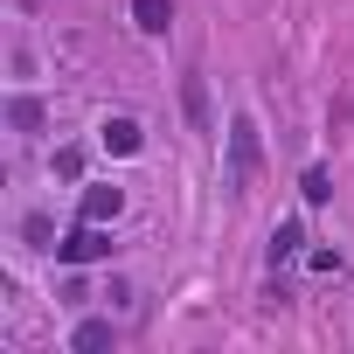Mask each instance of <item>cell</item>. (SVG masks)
I'll list each match as a JSON object with an SVG mask.
<instances>
[{
	"label": "cell",
	"instance_id": "3",
	"mask_svg": "<svg viewBox=\"0 0 354 354\" xmlns=\"http://www.w3.org/2000/svg\"><path fill=\"white\" fill-rule=\"evenodd\" d=\"M97 146H104V153H111V160H132V153H139V146H146V125H139V118H132V111H111V118H104V125H97Z\"/></svg>",
	"mask_w": 354,
	"mask_h": 354
},
{
	"label": "cell",
	"instance_id": "12",
	"mask_svg": "<svg viewBox=\"0 0 354 354\" xmlns=\"http://www.w3.org/2000/svg\"><path fill=\"white\" fill-rule=\"evenodd\" d=\"M56 174H70V181H77V174H84V153H77V146H63V153H56Z\"/></svg>",
	"mask_w": 354,
	"mask_h": 354
},
{
	"label": "cell",
	"instance_id": "1",
	"mask_svg": "<svg viewBox=\"0 0 354 354\" xmlns=\"http://www.w3.org/2000/svg\"><path fill=\"white\" fill-rule=\"evenodd\" d=\"M257 167H264L257 118H250V111H236V118H230V174H223V181H230V195H243V188L257 181Z\"/></svg>",
	"mask_w": 354,
	"mask_h": 354
},
{
	"label": "cell",
	"instance_id": "2",
	"mask_svg": "<svg viewBox=\"0 0 354 354\" xmlns=\"http://www.w3.org/2000/svg\"><path fill=\"white\" fill-rule=\"evenodd\" d=\"M118 243H111V230L104 223H77L70 236H56V264H104Z\"/></svg>",
	"mask_w": 354,
	"mask_h": 354
},
{
	"label": "cell",
	"instance_id": "6",
	"mask_svg": "<svg viewBox=\"0 0 354 354\" xmlns=\"http://www.w3.org/2000/svg\"><path fill=\"white\" fill-rule=\"evenodd\" d=\"M8 125H15L21 139H35V132L49 125V104H42L35 91H15V97H8Z\"/></svg>",
	"mask_w": 354,
	"mask_h": 354
},
{
	"label": "cell",
	"instance_id": "7",
	"mask_svg": "<svg viewBox=\"0 0 354 354\" xmlns=\"http://www.w3.org/2000/svg\"><path fill=\"white\" fill-rule=\"evenodd\" d=\"M264 257H271V271H278V264H292V257H306V223H278V230H271V243H264Z\"/></svg>",
	"mask_w": 354,
	"mask_h": 354
},
{
	"label": "cell",
	"instance_id": "9",
	"mask_svg": "<svg viewBox=\"0 0 354 354\" xmlns=\"http://www.w3.org/2000/svg\"><path fill=\"white\" fill-rule=\"evenodd\" d=\"M181 111H188V125H195V132H209V84H202V77H188V84H181Z\"/></svg>",
	"mask_w": 354,
	"mask_h": 354
},
{
	"label": "cell",
	"instance_id": "5",
	"mask_svg": "<svg viewBox=\"0 0 354 354\" xmlns=\"http://www.w3.org/2000/svg\"><path fill=\"white\" fill-rule=\"evenodd\" d=\"M70 347H77V354H104V347H118V326H111L104 313H84V319L70 326Z\"/></svg>",
	"mask_w": 354,
	"mask_h": 354
},
{
	"label": "cell",
	"instance_id": "4",
	"mask_svg": "<svg viewBox=\"0 0 354 354\" xmlns=\"http://www.w3.org/2000/svg\"><path fill=\"white\" fill-rule=\"evenodd\" d=\"M118 216H125V188L91 181V188H84V202H77V223H118Z\"/></svg>",
	"mask_w": 354,
	"mask_h": 354
},
{
	"label": "cell",
	"instance_id": "10",
	"mask_svg": "<svg viewBox=\"0 0 354 354\" xmlns=\"http://www.w3.org/2000/svg\"><path fill=\"white\" fill-rule=\"evenodd\" d=\"M21 236H28V250H49V257H56V223H49L42 209H28V216H21Z\"/></svg>",
	"mask_w": 354,
	"mask_h": 354
},
{
	"label": "cell",
	"instance_id": "11",
	"mask_svg": "<svg viewBox=\"0 0 354 354\" xmlns=\"http://www.w3.org/2000/svg\"><path fill=\"white\" fill-rule=\"evenodd\" d=\"M299 195H306V209L333 202V174H326V167H306V174H299Z\"/></svg>",
	"mask_w": 354,
	"mask_h": 354
},
{
	"label": "cell",
	"instance_id": "8",
	"mask_svg": "<svg viewBox=\"0 0 354 354\" xmlns=\"http://www.w3.org/2000/svg\"><path fill=\"white\" fill-rule=\"evenodd\" d=\"M132 28L139 35H167L174 28V0H132Z\"/></svg>",
	"mask_w": 354,
	"mask_h": 354
}]
</instances>
